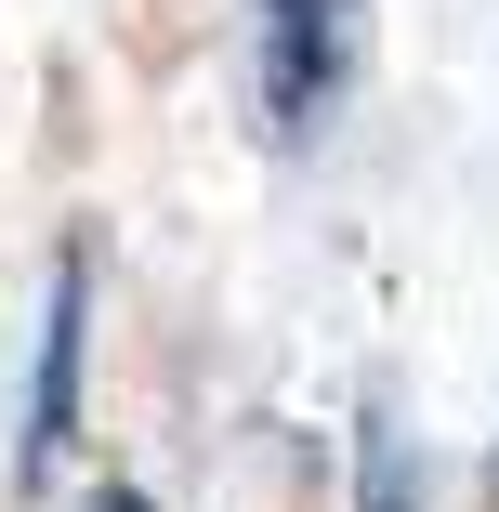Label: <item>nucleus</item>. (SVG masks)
<instances>
[{"mask_svg": "<svg viewBox=\"0 0 499 512\" xmlns=\"http://www.w3.org/2000/svg\"><path fill=\"white\" fill-rule=\"evenodd\" d=\"M263 132L276 145H316L329 106H342V79H355V0H263Z\"/></svg>", "mask_w": 499, "mask_h": 512, "instance_id": "1", "label": "nucleus"}, {"mask_svg": "<svg viewBox=\"0 0 499 512\" xmlns=\"http://www.w3.org/2000/svg\"><path fill=\"white\" fill-rule=\"evenodd\" d=\"M79 368H92V237L53 250V302H40V368H27V434H14V486H53L79 447Z\"/></svg>", "mask_w": 499, "mask_h": 512, "instance_id": "2", "label": "nucleus"}, {"mask_svg": "<svg viewBox=\"0 0 499 512\" xmlns=\"http://www.w3.org/2000/svg\"><path fill=\"white\" fill-rule=\"evenodd\" d=\"M355 512H421V460H408V434H394V407L355 421Z\"/></svg>", "mask_w": 499, "mask_h": 512, "instance_id": "3", "label": "nucleus"}, {"mask_svg": "<svg viewBox=\"0 0 499 512\" xmlns=\"http://www.w3.org/2000/svg\"><path fill=\"white\" fill-rule=\"evenodd\" d=\"M79 512H158V499H145V486H92Z\"/></svg>", "mask_w": 499, "mask_h": 512, "instance_id": "4", "label": "nucleus"}]
</instances>
